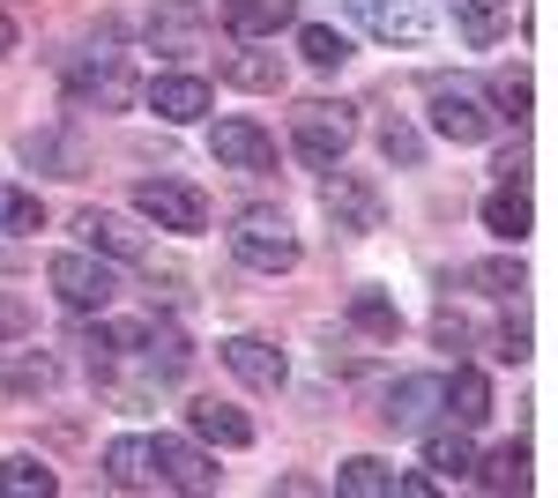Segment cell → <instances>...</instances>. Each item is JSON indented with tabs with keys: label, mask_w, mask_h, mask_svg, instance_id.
<instances>
[{
	"label": "cell",
	"mask_w": 558,
	"mask_h": 498,
	"mask_svg": "<svg viewBox=\"0 0 558 498\" xmlns=\"http://www.w3.org/2000/svg\"><path fill=\"white\" fill-rule=\"evenodd\" d=\"M299 52L313 60V68H343V60H350V38H343V31H328V23H305V31H299Z\"/></svg>",
	"instance_id": "836d02e7"
},
{
	"label": "cell",
	"mask_w": 558,
	"mask_h": 498,
	"mask_svg": "<svg viewBox=\"0 0 558 498\" xmlns=\"http://www.w3.org/2000/svg\"><path fill=\"white\" fill-rule=\"evenodd\" d=\"M357 142V112L350 105H328V97H305L299 112H291V149H299L305 165H343V149Z\"/></svg>",
	"instance_id": "7a4b0ae2"
},
{
	"label": "cell",
	"mask_w": 558,
	"mask_h": 498,
	"mask_svg": "<svg viewBox=\"0 0 558 498\" xmlns=\"http://www.w3.org/2000/svg\"><path fill=\"white\" fill-rule=\"evenodd\" d=\"M216 357L246 379V387H260V394H276L283 373H291V365H283V350H276V342H260V335H231V342H216Z\"/></svg>",
	"instance_id": "5bb4252c"
},
{
	"label": "cell",
	"mask_w": 558,
	"mask_h": 498,
	"mask_svg": "<svg viewBox=\"0 0 558 498\" xmlns=\"http://www.w3.org/2000/svg\"><path fill=\"white\" fill-rule=\"evenodd\" d=\"M45 283L60 291L68 313H105L112 291H120L112 268H105V253H52V260H45Z\"/></svg>",
	"instance_id": "5b68a950"
},
{
	"label": "cell",
	"mask_w": 558,
	"mask_h": 498,
	"mask_svg": "<svg viewBox=\"0 0 558 498\" xmlns=\"http://www.w3.org/2000/svg\"><path fill=\"white\" fill-rule=\"evenodd\" d=\"M105 484L112 491H157L165 476H157V447L149 439H112L105 447Z\"/></svg>",
	"instance_id": "e0dca14e"
},
{
	"label": "cell",
	"mask_w": 558,
	"mask_h": 498,
	"mask_svg": "<svg viewBox=\"0 0 558 498\" xmlns=\"http://www.w3.org/2000/svg\"><path fill=\"white\" fill-rule=\"evenodd\" d=\"M134 216H149L157 231H179V239H194V231H209V194L202 186H186V179H142L134 186Z\"/></svg>",
	"instance_id": "277c9868"
},
{
	"label": "cell",
	"mask_w": 558,
	"mask_h": 498,
	"mask_svg": "<svg viewBox=\"0 0 558 498\" xmlns=\"http://www.w3.org/2000/svg\"><path fill=\"white\" fill-rule=\"evenodd\" d=\"M31 328H38V313H31V297H23V291H0V342H23Z\"/></svg>",
	"instance_id": "e575fe53"
},
{
	"label": "cell",
	"mask_w": 558,
	"mask_h": 498,
	"mask_svg": "<svg viewBox=\"0 0 558 498\" xmlns=\"http://www.w3.org/2000/svg\"><path fill=\"white\" fill-rule=\"evenodd\" d=\"M283 23H299V0H231L223 8V31L231 38H276Z\"/></svg>",
	"instance_id": "ffe728a7"
},
{
	"label": "cell",
	"mask_w": 558,
	"mask_h": 498,
	"mask_svg": "<svg viewBox=\"0 0 558 498\" xmlns=\"http://www.w3.org/2000/svg\"><path fill=\"white\" fill-rule=\"evenodd\" d=\"M186 424H194V439H209V447H254V416L239 410V402H216V394H202L194 410H186Z\"/></svg>",
	"instance_id": "2e32d148"
},
{
	"label": "cell",
	"mask_w": 558,
	"mask_h": 498,
	"mask_svg": "<svg viewBox=\"0 0 558 498\" xmlns=\"http://www.w3.org/2000/svg\"><path fill=\"white\" fill-rule=\"evenodd\" d=\"M336 491L343 498H380V491H395V469L373 461V454H350L343 469H336Z\"/></svg>",
	"instance_id": "f1b7e54d"
},
{
	"label": "cell",
	"mask_w": 558,
	"mask_h": 498,
	"mask_svg": "<svg viewBox=\"0 0 558 498\" xmlns=\"http://www.w3.org/2000/svg\"><path fill=\"white\" fill-rule=\"evenodd\" d=\"M492 171H499V186H521V179H529V149H521V142H514V149H499V165H492Z\"/></svg>",
	"instance_id": "8d00e7d4"
},
{
	"label": "cell",
	"mask_w": 558,
	"mask_h": 498,
	"mask_svg": "<svg viewBox=\"0 0 558 498\" xmlns=\"http://www.w3.org/2000/svg\"><path fill=\"white\" fill-rule=\"evenodd\" d=\"M0 231H8V239L45 231V202L31 194V186H0Z\"/></svg>",
	"instance_id": "f546056e"
},
{
	"label": "cell",
	"mask_w": 558,
	"mask_h": 498,
	"mask_svg": "<svg viewBox=\"0 0 558 498\" xmlns=\"http://www.w3.org/2000/svg\"><path fill=\"white\" fill-rule=\"evenodd\" d=\"M142 97V75L128 68V52H83L68 60V105L75 112H128Z\"/></svg>",
	"instance_id": "6da1fadb"
},
{
	"label": "cell",
	"mask_w": 558,
	"mask_h": 498,
	"mask_svg": "<svg viewBox=\"0 0 558 498\" xmlns=\"http://www.w3.org/2000/svg\"><path fill=\"white\" fill-rule=\"evenodd\" d=\"M350 320L373 335V342H395V335H402V313H395L387 291H350Z\"/></svg>",
	"instance_id": "83f0119b"
},
{
	"label": "cell",
	"mask_w": 558,
	"mask_h": 498,
	"mask_svg": "<svg viewBox=\"0 0 558 498\" xmlns=\"http://www.w3.org/2000/svg\"><path fill=\"white\" fill-rule=\"evenodd\" d=\"M432 335H439L447 350H462V342H470V320H454V313H439V320H432Z\"/></svg>",
	"instance_id": "74e56055"
},
{
	"label": "cell",
	"mask_w": 558,
	"mask_h": 498,
	"mask_svg": "<svg viewBox=\"0 0 558 498\" xmlns=\"http://www.w3.org/2000/svg\"><path fill=\"white\" fill-rule=\"evenodd\" d=\"M484 231L507 239V246H521V239H529V194H521V186H492V194H484Z\"/></svg>",
	"instance_id": "cb8c5ba5"
},
{
	"label": "cell",
	"mask_w": 558,
	"mask_h": 498,
	"mask_svg": "<svg viewBox=\"0 0 558 498\" xmlns=\"http://www.w3.org/2000/svg\"><path fill=\"white\" fill-rule=\"evenodd\" d=\"M23 165L52 171V179H83L89 149H83V134H68V126H31V134H23Z\"/></svg>",
	"instance_id": "4fadbf2b"
},
{
	"label": "cell",
	"mask_w": 558,
	"mask_h": 498,
	"mask_svg": "<svg viewBox=\"0 0 558 498\" xmlns=\"http://www.w3.org/2000/svg\"><path fill=\"white\" fill-rule=\"evenodd\" d=\"M149 447H157V476L172 491H216V461L202 447H186V439H149Z\"/></svg>",
	"instance_id": "ac0fdd59"
},
{
	"label": "cell",
	"mask_w": 558,
	"mask_h": 498,
	"mask_svg": "<svg viewBox=\"0 0 558 498\" xmlns=\"http://www.w3.org/2000/svg\"><path fill=\"white\" fill-rule=\"evenodd\" d=\"M52 491H60V476H52L38 454H8L0 461V498H52Z\"/></svg>",
	"instance_id": "d4e9b609"
},
{
	"label": "cell",
	"mask_w": 558,
	"mask_h": 498,
	"mask_svg": "<svg viewBox=\"0 0 558 498\" xmlns=\"http://www.w3.org/2000/svg\"><path fill=\"white\" fill-rule=\"evenodd\" d=\"M492 357H499V365H521V357H529V320H507V328H499V350H492Z\"/></svg>",
	"instance_id": "d590c367"
},
{
	"label": "cell",
	"mask_w": 558,
	"mask_h": 498,
	"mask_svg": "<svg viewBox=\"0 0 558 498\" xmlns=\"http://www.w3.org/2000/svg\"><path fill=\"white\" fill-rule=\"evenodd\" d=\"M447 15L470 45H499L514 31V0H447Z\"/></svg>",
	"instance_id": "d6986e66"
},
{
	"label": "cell",
	"mask_w": 558,
	"mask_h": 498,
	"mask_svg": "<svg viewBox=\"0 0 558 498\" xmlns=\"http://www.w3.org/2000/svg\"><path fill=\"white\" fill-rule=\"evenodd\" d=\"M75 231H83V246L105 253V260H142V253H149V231H134V216H120V208H83Z\"/></svg>",
	"instance_id": "30bf717a"
},
{
	"label": "cell",
	"mask_w": 558,
	"mask_h": 498,
	"mask_svg": "<svg viewBox=\"0 0 558 498\" xmlns=\"http://www.w3.org/2000/svg\"><path fill=\"white\" fill-rule=\"evenodd\" d=\"M529 97H536V89H529V68H499L484 105H499V120H529Z\"/></svg>",
	"instance_id": "1f68e13d"
},
{
	"label": "cell",
	"mask_w": 558,
	"mask_h": 498,
	"mask_svg": "<svg viewBox=\"0 0 558 498\" xmlns=\"http://www.w3.org/2000/svg\"><path fill=\"white\" fill-rule=\"evenodd\" d=\"M320 208L336 216V231H387V202H380V186L373 179H357V171H336L328 165V179H320Z\"/></svg>",
	"instance_id": "52a82bcc"
},
{
	"label": "cell",
	"mask_w": 558,
	"mask_h": 498,
	"mask_svg": "<svg viewBox=\"0 0 558 498\" xmlns=\"http://www.w3.org/2000/svg\"><path fill=\"white\" fill-rule=\"evenodd\" d=\"M343 15H357L380 45H425V8L417 0H343Z\"/></svg>",
	"instance_id": "8fae6325"
},
{
	"label": "cell",
	"mask_w": 558,
	"mask_h": 498,
	"mask_svg": "<svg viewBox=\"0 0 558 498\" xmlns=\"http://www.w3.org/2000/svg\"><path fill=\"white\" fill-rule=\"evenodd\" d=\"M231 253L260 268V276H291L299 268V231L276 216V208H246L239 223H231Z\"/></svg>",
	"instance_id": "3957f363"
},
{
	"label": "cell",
	"mask_w": 558,
	"mask_h": 498,
	"mask_svg": "<svg viewBox=\"0 0 558 498\" xmlns=\"http://www.w3.org/2000/svg\"><path fill=\"white\" fill-rule=\"evenodd\" d=\"M492 126H499V112H492L476 89H462V83H432V134H439V142L470 149V142H492Z\"/></svg>",
	"instance_id": "8992f818"
},
{
	"label": "cell",
	"mask_w": 558,
	"mask_h": 498,
	"mask_svg": "<svg viewBox=\"0 0 558 498\" xmlns=\"http://www.w3.org/2000/svg\"><path fill=\"white\" fill-rule=\"evenodd\" d=\"M447 416H454V424H470V432H476V424L492 416V379L462 365V373L447 379Z\"/></svg>",
	"instance_id": "484cf974"
},
{
	"label": "cell",
	"mask_w": 558,
	"mask_h": 498,
	"mask_svg": "<svg viewBox=\"0 0 558 498\" xmlns=\"http://www.w3.org/2000/svg\"><path fill=\"white\" fill-rule=\"evenodd\" d=\"M395 491H402V498H432V491H439V476H417V469H410V476H395Z\"/></svg>",
	"instance_id": "f35d334b"
},
{
	"label": "cell",
	"mask_w": 558,
	"mask_h": 498,
	"mask_svg": "<svg viewBox=\"0 0 558 498\" xmlns=\"http://www.w3.org/2000/svg\"><path fill=\"white\" fill-rule=\"evenodd\" d=\"M149 45H157V52H202V45H209L202 0H157V8H149Z\"/></svg>",
	"instance_id": "7c38bea8"
},
{
	"label": "cell",
	"mask_w": 558,
	"mask_h": 498,
	"mask_svg": "<svg viewBox=\"0 0 558 498\" xmlns=\"http://www.w3.org/2000/svg\"><path fill=\"white\" fill-rule=\"evenodd\" d=\"M209 83H202V75H157V83H149V112H157V120L165 126H194V120H209Z\"/></svg>",
	"instance_id": "9a60e30c"
},
{
	"label": "cell",
	"mask_w": 558,
	"mask_h": 498,
	"mask_svg": "<svg viewBox=\"0 0 558 498\" xmlns=\"http://www.w3.org/2000/svg\"><path fill=\"white\" fill-rule=\"evenodd\" d=\"M425 461H432V469H439V476H447V484H454V476H470V469H476L470 424H439V432H432V424H425Z\"/></svg>",
	"instance_id": "603a6c76"
},
{
	"label": "cell",
	"mask_w": 558,
	"mask_h": 498,
	"mask_svg": "<svg viewBox=\"0 0 558 498\" xmlns=\"http://www.w3.org/2000/svg\"><path fill=\"white\" fill-rule=\"evenodd\" d=\"M223 83H239V89H283V60H276V52H260L254 38H239V52H223Z\"/></svg>",
	"instance_id": "7402d4cb"
},
{
	"label": "cell",
	"mask_w": 558,
	"mask_h": 498,
	"mask_svg": "<svg viewBox=\"0 0 558 498\" xmlns=\"http://www.w3.org/2000/svg\"><path fill=\"white\" fill-rule=\"evenodd\" d=\"M432 410H447V379H439V373H410V379L387 387L380 424H387V432H425Z\"/></svg>",
	"instance_id": "ba28073f"
},
{
	"label": "cell",
	"mask_w": 558,
	"mask_h": 498,
	"mask_svg": "<svg viewBox=\"0 0 558 498\" xmlns=\"http://www.w3.org/2000/svg\"><path fill=\"white\" fill-rule=\"evenodd\" d=\"M462 283L484 297H514L521 291V260L514 253H499V260H476V268H462Z\"/></svg>",
	"instance_id": "4dcf8cb0"
},
{
	"label": "cell",
	"mask_w": 558,
	"mask_h": 498,
	"mask_svg": "<svg viewBox=\"0 0 558 498\" xmlns=\"http://www.w3.org/2000/svg\"><path fill=\"white\" fill-rule=\"evenodd\" d=\"M470 476L484 484V491H529V447L514 439V447H499V454H484V461L470 469Z\"/></svg>",
	"instance_id": "4316f807"
},
{
	"label": "cell",
	"mask_w": 558,
	"mask_h": 498,
	"mask_svg": "<svg viewBox=\"0 0 558 498\" xmlns=\"http://www.w3.org/2000/svg\"><path fill=\"white\" fill-rule=\"evenodd\" d=\"M0 52H15V15H0Z\"/></svg>",
	"instance_id": "ab89813d"
},
{
	"label": "cell",
	"mask_w": 558,
	"mask_h": 498,
	"mask_svg": "<svg viewBox=\"0 0 558 498\" xmlns=\"http://www.w3.org/2000/svg\"><path fill=\"white\" fill-rule=\"evenodd\" d=\"M380 149H387V165H410V171L425 165V134H417L410 120H395V112L380 120Z\"/></svg>",
	"instance_id": "d6a6232c"
},
{
	"label": "cell",
	"mask_w": 558,
	"mask_h": 498,
	"mask_svg": "<svg viewBox=\"0 0 558 498\" xmlns=\"http://www.w3.org/2000/svg\"><path fill=\"white\" fill-rule=\"evenodd\" d=\"M209 149L223 171H276V134L254 120H216L209 126Z\"/></svg>",
	"instance_id": "9c48e42d"
},
{
	"label": "cell",
	"mask_w": 558,
	"mask_h": 498,
	"mask_svg": "<svg viewBox=\"0 0 558 498\" xmlns=\"http://www.w3.org/2000/svg\"><path fill=\"white\" fill-rule=\"evenodd\" d=\"M0 387H8L15 402H31V394H52V387H60V357H45V350H15V357L0 365Z\"/></svg>",
	"instance_id": "44dd1931"
}]
</instances>
